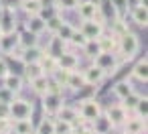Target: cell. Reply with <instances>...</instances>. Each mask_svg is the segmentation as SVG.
Segmentation results:
<instances>
[{
  "label": "cell",
  "mask_w": 148,
  "mask_h": 134,
  "mask_svg": "<svg viewBox=\"0 0 148 134\" xmlns=\"http://www.w3.org/2000/svg\"><path fill=\"white\" fill-rule=\"evenodd\" d=\"M118 51L124 59H132L138 51H140V39L138 35L124 31L122 35H118Z\"/></svg>",
  "instance_id": "6da1fadb"
},
{
  "label": "cell",
  "mask_w": 148,
  "mask_h": 134,
  "mask_svg": "<svg viewBox=\"0 0 148 134\" xmlns=\"http://www.w3.org/2000/svg\"><path fill=\"white\" fill-rule=\"evenodd\" d=\"M91 59H93V65L99 67V69L106 73V77H108V75H114V73L118 71V67H120V61H118L116 53L99 51V53H97L95 57H91Z\"/></svg>",
  "instance_id": "7a4b0ae2"
},
{
  "label": "cell",
  "mask_w": 148,
  "mask_h": 134,
  "mask_svg": "<svg viewBox=\"0 0 148 134\" xmlns=\"http://www.w3.org/2000/svg\"><path fill=\"white\" fill-rule=\"evenodd\" d=\"M8 108H10V120H25V118H31L33 116V102L25 100V98H16L12 102H8Z\"/></svg>",
  "instance_id": "3957f363"
},
{
  "label": "cell",
  "mask_w": 148,
  "mask_h": 134,
  "mask_svg": "<svg viewBox=\"0 0 148 134\" xmlns=\"http://www.w3.org/2000/svg\"><path fill=\"white\" fill-rule=\"evenodd\" d=\"M0 53L10 55V57H21V47H18V33H2L0 35Z\"/></svg>",
  "instance_id": "277c9868"
},
{
  "label": "cell",
  "mask_w": 148,
  "mask_h": 134,
  "mask_svg": "<svg viewBox=\"0 0 148 134\" xmlns=\"http://www.w3.org/2000/svg\"><path fill=\"white\" fill-rule=\"evenodd\" d=\"M41 102H43V110L49 114V116H55L59 112V108L63 106V91H45L41 96Z\"/></svg>",
  "instance_id": "5b68a950"
},
{
  "label": "cell",
  "mask_w": 148,
  "mask_h": 134,
  "mask_svg": "<svg viewBox=\"0 0 148 134\" xmlns=\"http://www.w3.org/2000/svg\"><path fill=\"white\" fill-rule=\"evenodd\" d=\"M77 112H79V118H81V122H91L95 116H99L103 110H101V106H99V102H95L93 98H87V100H83L81 102V106L77 108Z\"/></svg>",
  "instance_id": "8992f818"
},
{
  "label": "cell",
  "mask_w": 148,
  "mask_h": 134,
  "mask_svg": "<svg viewBox=\"0 0 148 134\" xmlns=\"http://www.w3.org/2000/svg\"><path fill=\"white\" fill-rule=\"evenodd\" d=\"M106 25L101 19H83L81 27H79V33L85 37V39H97L101 33H103Z\"/></svg>",
  "instance_id": "52a82bcc"
},
{
  "label": "cell",
  "mask_w": 148,
  "mask_h": 134,
  "mask_svg": "<svg viewBox=\"0 0 148 134\" xmlns=\"http://www.w3.org/2000/svg\"><path fill=\"white\" fill-rule=\"evenodd\" d=\"M106 116L110 118V122H112L114 128H120L126 122V118H128V110L122 104H112V106L106 108Z\"/></svg>",
  "instance_id": "ba28073f"
},
{
  "label": "cell",
  "mask_w": 148,
  "mask_h": 134,
  "mask_svg": "<svg viewBox=\"0 0 148 134\" xmlns=\"http://www.w3.org/2000/svg\"><path fill=\"white\" fill-rule=\"evenodd\" d=\"M75 10L79 12L81 19H101V16H99V4L93 2V0H83V2L77 4ZM101 21H103V19H101Z\"/></svg>",
  "instance_id": "9c48e42d"
},
{
  "label": "cell",
  "mask_w": 148,
  "mask_h": 134,
  "mask_svg": "<svg viewBox=\"0 0 148 134\" xmlns=\"http://www.w3.org/2000/svg\"><path fill=\"white\" fill-rule=\"evenodd\" d=\"M57 67H59V69H65V71H73V69L79 67V57H77L75 53H71V51L65 49V51L57 57Z\"/></svg>",
  "instance_id": "30bf717a"
},
{
  "label": "cell",
  "mask_w": 148,
  "mask_h": 134,
  "mask_svg": "<svg viewBox=\"0 0 148 134\" xmlns=\"http://www.w3.org/2000/svg\"><path fill=\"white\" fill-rule=\"evenodd\" d=\"M126 134H140V132H146V120H142V118H138V116H128L126 118V122L120 126Z\"/></svg>",
  "instance_id": "8fae6325"
},
{
  "label": "cell",
  "mask_w": 148,
  "mask_h": 134,
  "mask_svg": "<svg viewBox=\"0 0 148 134\" xmlns=\"http://www.w3.org/2000/svg\"><path fill=\"white\" fill-rule=\"evenodd\" d=\"M83 73V79H85V85H99L103 79H106V73L99 69V67H95V65H89L87 69H83L81 71Z\"/></svg>",
  "instance_id": "7c38bea8"
},
{
  "label": "cell",
  "mask_w": 148,
  "mask_h": 134,
  "mask_svg": "<svg viewBox=\"0 0 148 134\" xmlns=\"http://www.w3.org/2000/svg\"><path fill=\"white\" fill-rule=\"evenodd\" d=\"M89 130H93V132H97V134H106V132L114 130V126H112L110 118L106 116V112H101L99 116H95V118L89 122Z\"/></svg>",
  "instance_id": "4fadbf2b"
},
{
  "label": "cell",
  "mask_w": 148,
  "mask_h": 134,
  "mask_svg": "<svg viewBox=\"0 0 148 134\" xmlns=\"http://www.w3.org/2000/svg\"><path fill=\"white\" fill-rule=\"evenodd\" d=\"M41 55H43V49H41L39 45L25 47V49H21V57H18V61H23L25 65H27V63H39Z\"/></svg>",
  "instance_id": "5bb4252c"
},
{
  "label": "cell",
  "mask_w": 148,
  "mask_h": 134,
  "mask_svg": "<svg viewBox=\"0 0 148 134\" xmlns=\"http://www.w3.org/2000/svg\"><path fill=\"white\" fill-rule=\"evenodd\" d=\"M55 118H61V120H67V122H71V124H79L81 122V118H79V112H77V108H73V106H61L59 108V112L55 114Z\"/></svg>",
  "instance_id": "9a60e30c"
},
{
  "label": "cell",
  "mask_w": 148,
  "mask_h": 134,
  "mask_svg": "<svg viewBox=\"0 0 148 134\" xmlns=\"http://www.w3.org/2000/svg\"><path fill=\"white\" fill-rule=\"evenodd\" d=\"M65 87H69V89H73V91H79V89H83V87H85L83 73H81V71H77V69L69 71V75H67V81H65Z\"/></svg>",
  "instance_id": "2e32d148"
},
{
  "label": "cell",
  "mask_w": 148,
  "mask_h": 134,
  "mask_svg": "<svg viewBox=\"0 0 148 134\" xmlns=\"http://www.w3.org/2000/svg\"><path fill=\"white\" fill-rule=\"evenodd\" d=\"M25 29L31 31V33H35V35H43L45 33V21L39 14H29L27 23H25Z\"/></svg>",
  "instance_id": "e0dca14e"
},
{
  "label": "cell",
  "mask_w": 148,
  "mask_h": 134,
  "mask_svg": "<svg viewBox=\"0 0 148 134\" xmlns=\"http://www.w3.org/2000/svg\"><path fill=\"white\" fill-rule=\"evenodd\" d=\"M97 41H99V47H101V51H108V53H116L118 51V35L116 33H112V35H99L97 37Z\"/></svg>",
  "instance_id": "ac0fdd59"
},
{
  "label": "cell",
  "mask_w": 148,
  "mask_h": 134,
  "mask_svg": "<svg viewBox=\"0 0 148 134\" xmlns=\"http://www.w3.org/2000/svg\"><path fill=\"white\" fill-rule=\"evenodd\" d=\"M2 85L8 87L10 91H14V93L18 96V93L23 91V77H21V75H14V73L8 71V73L2 77Z\"/></svg>",
  "instance_id": "d6986e66"
},
{
  "label": "cell",
  "mask_w": 148,
  "mask_h": 134,
  "mask_svg": "<svg viewBox=\"0 0 148 134\" xmlns=\"http://www.w3.org/2000/svg\"><path fill=\"white\" fill-rule=\"evenodd\" d=\"M130 14H132V21H134L138 27H146V25H148V10H146V4H134Z\"/></svg>",
  "instance_id": "ffe728a7"
},
{
  "label": "cell",
  "mask_w": 148,
  "mask_h": 134,
  "mask_svg": "<svg viewBox=\"0 0 148 134\" xmlns=\"http://www.w3.org/2000/svg\"><path fill=\"white\" fill-rule=\"evenodd\" d=\"M49 81H51V77H49L47 73H41V75H37L35 79H31V87H33V91H35L37 96H43V93L49 89Z\"/></svg>",
  "instance_id": "44dd1931"
},
{
  "label": "cell",
  "mask_w": 148,
  "mask_h": 134,
  "mask_svg": "<svg viewBox=\"0 0 148 134\" xmlns=\"http://www.w3.org/2000/svg\"><path fill=\"white\" fill-rule=\"evenodd\" d=\"M10 130L18 132V134H33L35 132V126H33V120L31 118H25V120H10Z\"/></svg>",
  "instance_id": "7402d4cb"
},
{
  "label": "cell",
  "mask_w": 148,
  "mask_h": 134,
  "mask_svg": "<svg viewBox=\"0 0 148 134\" xmlns=\"http://www.w3.org/2000/svg\"><path fill=\"white\" fill-rule=\"evenodd\" d=\"M0 31H2V33H12V31H16L14 10L4 8V14H2V19H0Z\"/></svg>",
  "instance_id": "603a6c76"
},
{
  "label": "cell",
  "mask_w": 148,
  "mask_h": 134,
  "mask_svg": "<svg viewBox=\"0 0 148 134\" xmlns=\"http://www.w3.org/2000/svg\"><path fill=\"white\" fill-rule=\"evenodd\" d=\"M39 65L43 67V71H45L47 75H51V73L57 69V57L51 55V53H47V51H43V55H41V59H39Z\"/></svg>",
  "instance_id": "cb8c5ba5"
},
{
  "label": "cell",
  "mask_w": 148,
  "mask_h": 134,
  "mask_svg": "<svg viewBox=\"0 0 148 134\" xmlns=\"http://www.w3.org/2000/svg\"><path fill=\"white\" fill-rule=\"evenodd\" d=\"M132 75H134L136 79H140V81H144V83H146V79H148V59H146V55H144V57L134 65Z\"/></svg>",
  "instance_id": "d4e9b609"
},
{
  "label": "cell",
  "mask_w": 148,
  "mask_h": 134,
  "mask_svg": "<svg viewBox=\"0 0 148 134\" xmlns=\"http://www.w3.org/2000/svg\"><path fill=\"white\" fill-rule=\"evenodd\" d=\"M33 45H39V35H35V33H31V31H23V33H18V47L21 49H25V47H33Z\"/></svg>",
  "instance_id": "484cf974"
},
{
  "label": "cell",
  "mask_w": 148,
  "mask_h": 134,
  "mask_svg": "<svg viewBox=\"0 0 148 134\" xmlns=\"http://www.w3.org/2000/svg\"><path fill=\"white\" fill-rule=\"evenodd\" d=\"M65 45H67V43H65L63 39H59L57 35H53L45 51H47V53H51V55H55V57H59V55H61V53L65 51Z\"/></svg>",
  "instance_id": "4316f807"
},
{
  "label": "cell",
  "mask_w": 148,
  "mask_h": 134,
  "mask_svg": "<svg viewBox=\"0 0 148 134\" xmlns=\"http://www.w3.org/2000/svg\"><path fill=\"white\" fill-rule=\"evenodd\" d=\"M35 132H37V134H55V116L43 118V120L35 126Z\"/></svg>",
  "instance_id": "83f0119b"
},
{
  "label": "cell",
  "mask_w": 148,
  "mask_h": 134,
  "mask_svg": "<svg viewBox=\"0 0 148 134\" xmlns=\"http://www.w3.org/2000/svg\"><path fill=\"white\" fill-rule=\"evenodd\" d=\"M73 33H75V27L63 21V23L59 25V29H57V31H55L53 35H57L59 39H63L65 43H69V39H71V35H73Z\"/></svg>",
  "instance_id": "f1b7e54d"
},
{
  "label": "cell",
  "mask_w": 148,
  "mask_h": 134,
  "mask_svg": "<svg viewBox=\"0 0 148 134\" xmlns=\"http://www.w3.org/2000/svg\"><path fill=\"white\" fill-rule=\"evenodd\" d=\"M134 91V87H132V83L130 81H118L116 85H114V93H116V98L118 100H122V98H126L128 93H132Z\"/></svg>",
  "instance_id": "f546056e"
},
{
  "label": "cell",
  "mask_w": 148,
  "mask_h": 134,
  "mask_svg": "<svg viewBox=\"0 0 148 134\" xmlns=\"http://www.w3.org/2000/svg\"><path fill=\"white\" fill-rule=\"evenodd\" d=\"M83 51H85V55L87 57H95L99 51H101V47H99V41L97 39H87L85 43H83V47H81Z\"/></svg>",
  "instance_id": "4dcf8cb0"
},
{
  "label": "cell",
  "mask_w": 148,
  "mask_h": 134,
  "mask_svg": "<svg viewBox=\"0 0 148 134\" xmlns=\"http://www.w3.org/2000/svg\"><path fill=\"white\" fill-rule=\"evenodd\" d=\"M132 112H134L138 118L146 120V116H148V98H146V96H140V100H138V104L134 106Z\"/></svg>",
  "instance_id": "1f68e13d"
},
{
  "label": "cell",
  "mask_w": 148,
  "mask_h": 134,
  "mask_svg": "<svg viewBox=\"0 0 148 134\" xmlns=\"http://www.w3.org/2000/svg\"><path fill=\"white\" fill-rule=\"evenodd\" d=\"M21 8L27 12V16L29 14H39L41 2H39V0H21Z\"/></svg>",
  "instance_id": "d6a6232c"
},
{
  "label": "cell",
  "mask_w": 148,
  "mask_h": 134,
  "mask_svg": "<svg viewBox=\"0 0 148 134\" xmlns=\"http://www.w3.org/2000/svg\"><path fill=\"white\" fill-rule=\"evenodd\" d=\"M75 130V124L67 122V120H61V118H55V134H69Z\"/></svg>",
  "instance_id": "836d02e7"
},
{
  "label": "cell",
  "mask_w": 148,
  "mask_h": 134,
  "mask_svg": "<svg viewBox=\"0 0 148 134\" xmlns=\"http://www.w3.org/2000/svg\"><path fill=\"white\" fill-rule=\"evenodd\" d=\"M128 2L126 0H112V10L116 12V19H124L126 12H128Z\"/></svg>",
  "instance_id": "e575fe53"
},
{
  "label": "cell",
  "mask_w": 148,
  "mask_h": 134,
  "mask_svg": "<svg viewBox=\"0 0 148 134\" xmlns=\"http://www.w3.org/2000/svg\"><path fill=\"white\" fill-rule=\"evenodd\" d=\"M41 73H45L43 71V67L39 65V63H27L25 65V77L31 81V79H35L37 75H41Z\"/></svg>",
  "instance_id": "d590c367"
},
{
  "label": "cell",
  "mask_w": 148,
  "mask_h": 134,
  "mask_svg": "<svg viewBox=\"0 0 148 134\" xmlns=\"http://www.w3.org/2000/svg\"><path fill=\"white\" fill-rule=\"evenodd\" d=\"M138 100H140V93H138V91H132V93H128L126 98H122V102H120V104H122L128 112H132V110H134V106L138 104Z\"/></svg>",
  "instance_id": "8d00e7d4"
},
{
  "label": "cell",
  "mask_w": 148,
  "mask_h": 134,
  "mask_svg": "<svg viewBox=\"0 0 148 134\" xmlns=\"http://www.w3.org/2000/svg\"><path fill=\"white\" fill-rule=\"evenodd\" d=\"M61 23H63L61 14H53L51 19H47V21H45V31H49V33L53 35V33L59 29V25H61Z\"/></svg>",
  "instance_id": "74e56055"
},
{
  "label": "cell",
  "mask_w": 148,
  "mask_h": 134,
  "mask_svg": "<svg viewBox=\"0 0 148 134\" xmlns=\"http://www.w3.org/2000/svg\"><path fill=\"white\" fill-rule=\"evenodd\" d=\"M79 4V0H57V8L59 10H75Z\"/></svg>",
  "instance_id": "f35d334b"
},
{
  "label": "cell",
  "mask_w": 148,
  "mask_h": 134,
  "mask_svg": "<svg viewBox=\"0 0 148 134\" xmlns=\"http://www.w3.org/2000/svg\"><path fill=\"white\" fill-rule=\"evenodd\" d=\"M14 96H16L14 91H10V89L4 87V85H0V102H6V104H8V102L14 100Z\"/></svg>",
  "instance_id": "ab89813d"
},
{
  "label": "cell",
  "mask_w": 148,
  "mask_h": 134,
  "mask_svg": "<svg viewBox=\"0 0 148 134\" xmlns=\"http://www.w3.org/2000/svg\"><path fill=\"white\" fill-rule=\"evenodd\" d=\"M85 41H87V39H85L77 29H75V33L71 35V39H69V43H71V45H75V47H79V49L83 47V43H85Z\"/></svg>",
  "instance_id": "60d3db41"
},
{
  "label": "cell",
  "mask_w": 148,
  "mask_h": 134,
  "mask_svg": "<svg viewBox=\"0 0 148 134\" xmlns=\"http://www.w3.org/2000/svg\"><path fill=\"white\" fill-rule=\"evenodd\" d=\"M0 120H10V108L6 102H0Z\"/></svg>",
  "instance_id": "b9f144b4"
},
{
  "label": "cell",
  "mask_w": 148,
  "mask_h": 134,
  "mask_svg": "<svg viewBox=\"0 0 148 134\" xmlns=\"http://www.w3.org/2000/svg\"><path fill=\"white\" fill-rule=\"evenodd\" d=\"M8 71H10V69H8V63H6L2 57H0V79H2V77L8 73Z\"/></svg>",
  "instance_id": "7bdbcfd3"
},
{
  "label": "cell",
  "mask_w": 148,
  "mask_h": 134,
  "mask_svg": "<svg viewBox=\"0 0 148 134\" xmlns=\"http://www.w3.org/2000/svg\"><path fill=\"white\" fill-rule=\"evenodd\" d=\"M41 6H57V0H39Z\"/></svg>",
  "instance_id": "ee69618b"
},
{
  "label": "cell",
  "mask_w": 148,
  "mask_h": 134,
  "mask_svg": "<svg viewBox=\"0 0 148 134\" xmlns=\"http://www.w3.org/2000/svg\"><path fill=\"white\" fill-rule=\"evenodd\" d=\"M128 6H134V4H146V0H126Z\"/></svg>",
  "instance_id": "f6af8a7d"
},
{
  "label": "cell",
  "mask_w": 148,
  "mask_h": 134,
  "mask_svg": "<svg viewBox=\"0 0 148 134\" xmlns=\"http://www.w3.org/2000/svg\"><path fill=\"white\" fill-rule=\"evenodd\" d=\"M2 14H4V6L0 4V19H2Z\"/></svg>",
  "instance_id": "bcb514c9"
},
{
  "label": "cell",
  "mask_w": 148,
  "mask_h": 134,
  "mask_svg": "<svg viewBox=\"0 0 148 134\" xmlns=\"http://www.w3.org/2000/svg\"><path fill=\"white\" fill-rule=\"evenodd\" d=\"M0 35H2V31H0Z\"/></svg>",
  "instance_id": "7dc6e473"
}]
</instances>
